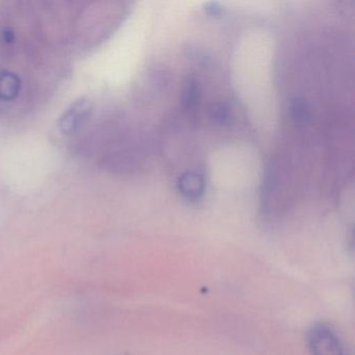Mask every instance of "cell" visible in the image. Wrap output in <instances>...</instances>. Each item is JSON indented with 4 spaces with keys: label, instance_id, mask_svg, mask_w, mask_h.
<instances>
[{
    "label": "cell",
    "instance_id": "6da1fadb",
    "mask_svg": "<svg viewBox=\"0 0 355 355\" xmlns=\"http://www.w3.org/2000/svg\"><path fill=\"white\" fill-rule=\"evenodd\" d=\"M306 340L311 355H347L342 340L328 324H313L307 331Z\"/></svg>",
    "mask_w": 355,
    "mask_h": 355
},
{
    "label": "cell",
    "instance_id": "7a4b0ae2",
    "mask_svg": "<svg viewBox=\"0 0 355 355\" xmlns=\"http://www.w3.org/2000/svg\"><path fill=\"white\" fill-rule=\"evenodd\" d=\"M93 105L88 99H78L61 116L59 128L66 136H76L92 117Z\"/></svg>",
    "mask_w": 355,
    "mask_h": 355
},
{
    "label": "cell",
    "instance_id": "3957f363",
    "mask_svg": "<svg viewBox=\"0 0 355 355\" xmlns=\"http://www.w3.org/2000/svg\"><path fill=\"white\" fill-rule=\"evenodd\" d=\"M205 180L202 174L197 171H187L180 176L178 189L184 199L191 202H197L205 193Z\"/></svg>",
    "mask_w": 355,
    "mask_h": 355
},
{
    "label": "cell",
    "instance_id": "277c9868",
    "mask_svg": "<svg viewBox=\"0 0 355 355\" xmlns=\"http://www.w3.org/2000/svg\"><path fill=\"white\" fill-rule=\"evenodd\" d=\"M182 107L187 113L193 114L198 110L201 103V88L197 80H189L182 93Z\"/></svg>",
    "mask_w": 355,
    "mask_h": 355
},
{
    "label": "cell",
    "instance_id": "5b68a950",
    "mask_svg": "<svg viewBox=\"0 0 355 355\" xmlns=\"http://www.w3.org/2000/svg\"><path fill=\"white\" fill-rule=\"evenodd\" d=\"M291 116L295 123L305 125L311 119V105L302 97H295L291 103Z\"/></svg>",
    "mask_w": 355,
    "mask_h": 355
},
{
    "label": "cell",
    "instance_id": "8992f818",
    "mask_svg": "<svg viewBox=\"0 0 355 355\" xmlns=\"http://www.w3.org/2000/svg\"><path fill=\"white\" fill-rule=\"evenodd\" d=\"M209 117L217 125H225L230 121V110L224 103H213L209 107Z\"/></svg>",
    "mask_w": 355,
    "mask_h": 355
},
{
    "label": "cell",
    "instance_id": "52a82bcc",
    "mask_svg": "<svg viewBox=\"0 0 355 355\" xmlns=\"http://www.w3.org/2000/svg\"><path fill=\"white\" fill-rule=\"evenodd\" d=\"M205 13L209 16H219L223 12V7L219 3H209L205 7Z\"/></svg>",
    "mask_w": 355,
    "mask_h": 355
}]
</instances>
